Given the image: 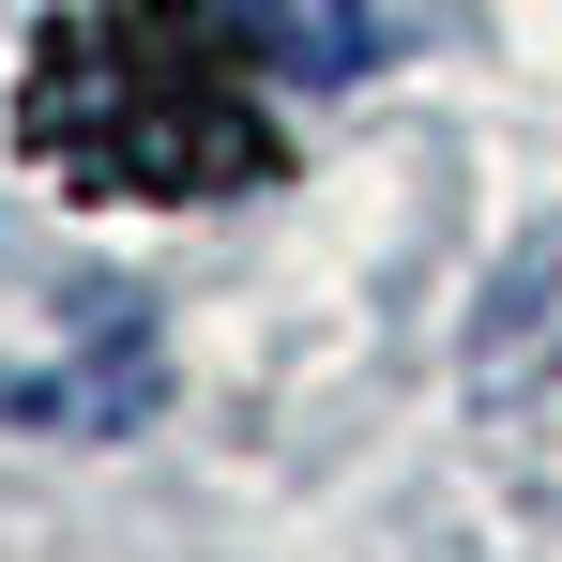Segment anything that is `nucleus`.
<instances>
[{"instance_id": "obj_1", "label": "nucleus", "mask_w": 562, "mask_h": 562, "mask_svg": "<svg viewBox=\"0 0 562 562\" xmlns=\"http://www.w3.org/2000/svg\"><path fill=\"white\" fill-rule=\"evenodd\" d=\"M228 0H46L31 77H15V153L77 198H244L274 183V122L244 92Z\"/></svg>"}, {"instance_id": "obj_2", "label": "nucleus", "mask_w": 562, "mask_h": 562, "mask_svg": "<svg viewBox=\"0 0 562 562\" xmlns=\"http://www.w3.org/2000/svg\"><path fill=\"white\" fill-rule=\"evenodd\" d=\"M562 366V228H532L502 289H486V335H471V395H532Z\"/></svg>"}, {"instance_id": "obj_3", "label": "nucleus", "mask_w": 562, "mask_h": 562, "mask_svg": "<svg viewBox=\"0 0 562 562\" xmlns=\"http://www.w3.org/2000/svg\"><path fill=\"white\" fill-rule=\"evenodd\" d=\"M228 31L289 77H366V0H228Z\"/></svg>"}]
</instances>
